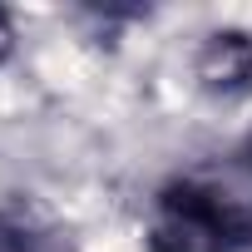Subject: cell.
Here are the masks:
<instances>
[{
	"mask_svg": "<svg viewBox=\"0 0 252 252\" xmlns=\"http://www.w3.org/2000/svg\"><path fill=\"white\" fill-rule=\"evenodd\" d=\"M252 247V213L198 183H168L158 193L154 208V227H149V252H247Z\"/></svg>",
	"mask_w": 252,
	"mask_h": 252,
	"instance_id": "cell-1",
	"label": "cell"
},
{
	"mask_svg": "<svg viewBox=\"0 0 252 252\" xmlns=\"http://www.w3.org/2000/svg\"><path fill=\"white\" fill-rule=\"evenodd\" d=\"M198 79H203L213 94H247V89H252V40L237 35V30L213 35V40L203 45Z\"/></svg>",
	"mask_w": 252,
	"mask_h": 252,
	"instance_id": "cell-2",
	"label": "cell"
},
{
	"mask_svg": "<svg viewBox=\"0 0 252 252\" xmlns=\"http://www.w3.org/2000/svg\"><path fill=\"white\" fill-rule=\"evenodd\" d=\"M0 252H40V242H35L15 218H0Z\"/></svg>",
	"mask_w": 252,
	"mask_h": 252,
	"instance_id": "cell-3",
	"label": "cell"
},
{
	"mask_svg": "<svg viewBox=\"0 0 252 252\" xmlns=\"http://www.w3.org/2000/svg\"><path fill=\"white\" fill-rule=\"evenodd\" d=\"M10 50H15V25H10V15H5V10H0V60H5Z\"/></svg>",
	"mask_w": 252,
	"mask_h": 252,
	"instance_id": "cell-4",
	"label": "cell"
},
{
	"mask_svg": "<svg viewBox=\"0 0 252 252\" xmlns=\"http://www.w3.org/2000/svg\"><path fill=\"white\" fill-rule=\"evenodd\" d=\"M242 158H247V168H252V134H247V144H242Z\"/></svg>",
	"mask_w": 252,
	"mask_h": 252,
	"instance_id": "cell-5",
	"label": "cell"
}]
</instances>
